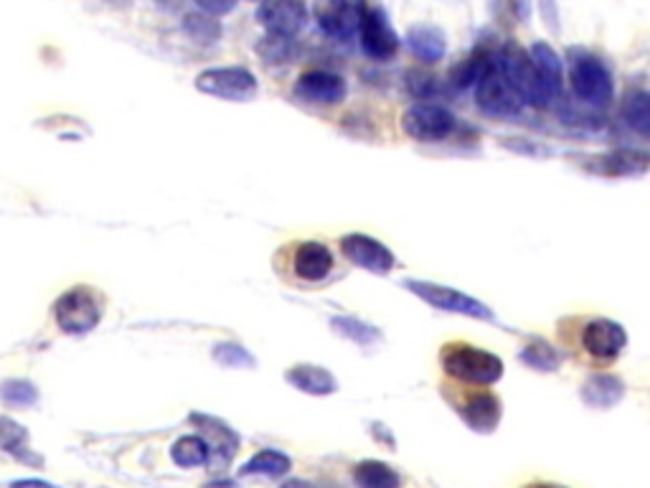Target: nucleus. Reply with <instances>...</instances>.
<instances>
[{
	"instance_id": "4",
	"label": "nucleus",
	"mask_w": 650,
	"mask_h": 488,
	"mask_svg": "<svg viewBox=\"0 0 650 488\" xmlns=\"http://www.w3.org/2000/svg\"><path fill=\"white\" fill-rule=\"evenodd\" d=\"M475 104L483 115L488 118H514L524 110V100L518 97L516 89L508 85V79L500 75L498 64H496V54H493V62L488 64V69L483 71V77L475 81Z\"/></svg>"
},
{
	"instance_id": "7",
	"label": "nucleus",
	"mask_w": 650,
	"mask_h": 488,
	"mask_svg": "<svg viewBox=\"0 0 650 488\" xmlns=\"http://www.w3.org/2000/svg\"><path fill=\"white\" fill-rule=\"evenodd\" d=\"M401 130L417 143H442L458 130V120L438 102H417L401 115Z\"/></svg>"
},
{
	"instance_id": "26",
	"label": "nucleus",
	"mask_w": 650,
	"mask_h": 488,
	"mask_svg": "<svg viewBox=\"0 0 650 488\" xmlns=\"http://www.w3.org/2000/svg\"><path fill=\"white\" fill-rule=\"evenodd\" d=\"M184 34L199 46H213L224 34L221 23L213 19V15H206L201 11H191L184 15V23H180Z\"/></svg>"
},
{
	"instance_id": "11",
	"label": "nucleus",
	"mask_w": 650,
	"mask_h": 488,
	"mask_svg": "<svg viewBox=\"0 0 650 488\" xmlns=\"http://www.w3.org/2000/svg\"><path fill=\"white\" fill-rule=\"evenodd\" d=\"M308 5L306 0H262L257 8L260 26L267 36L298 38L308 26Z\"/></svg>"
},
{
	"instance_id": "22",
	"label": "nucleus",
	"mask_w": 650,
	"mask_h": 488,
	"mask_svg": "<svg viewBox=\"0 0 650 488\" xmlns=\"http://www.w3.org/2000/svg\"><path fill=\"white\" fill-rule=\"evenodd\" d=\"M623 395H625L623 379L613 377V374H595V377H590L582 387V400L590 407H597V410L615 407L623 400Z\"/></svg>"
},
{
	"instance_id": "5",
	"label": "nucleus",
	"mask_w": 650,
	"mask_h": 488,
	"mask_svg": "<svg viewBox=\"0 0 650 488\" xmlns=\"http://www.w3.org/2000/svg\"><path fill=\"white\" fill-rule=\"evenodd\" d=\"M366 8L368 0H312V19L326 36L349 44L359 34Z\"/></svg>"
},
{
	"instance_id": "30",
	"label": "nucleus",
	"mask_w": 650,
	"mask_h": 488,
	"mask_svg": "<svg viewBox=\"0 0 650 488\" xmlns=\"http://www.w3.org/2000/svg\"><path fill=\"white\" fill-rule=\"evenodd\" d=\"M257 54L269 67H285V64H290L298 56V44H295V38L265 36L257 44Z\"/></svg>"
},
{
	"instance_id": "34",
	"label": "nucleus",
	"mask_w": 650,
	"mask_h": 488,
	"mask_svg": "<svg viewBox=\"0 0 650 488\" xmlns=\"http://www.w3.org/2000/svg\"><path fill=\"white\" fill-rule=\"evenodd\" d=\"M409 92L417 97L419 102H432V97L440 92V85H438V77L427 75L422 69H411L409 75L405 77Z\"/></svg>"
},
{
	"instance_id": "15",
	"label": "nucleus",
	"mask_w": 650,
	"mask_h": 488,
	"mask_svg": "<svg viewBox=\"0 0 650 488\" xmlns=\"http://www.w3.org/2000/svg\"><path fill=\"white\" fill-rule=\"evenodd\" d=\"M455 410L460 418L465 420L467 428H473L475 433H493L498 428L504 407L493 392H473L455 402Z\"/></svg>"
},
{
	"instance_id": "17",
	"label": "nucleus",
	"mask_w": 650,
	"mask_h": 488,
	"mask_svg": "<svg viewBox=\"0 0 650 488\" xmlns=\"http://www.w3.org/2000/svg\"><path fill=\"white\" fill-rule=\"evenodd\" d=\"M293 273L302 282H320L333 273V255L323 242H300L293 252Z\"/></svg>"
},
{
	"instance_id": "38",
	"label": "nucleus",
	"mask_w": 650,
	"mask_h": 488,
	"mask_svg": "<svg viewBox=\"0 0 650 488\" xmlns=\"http://www.w3.org/2000/svg\"><path fill=\"white\" fill-rule=\"evenodd\" d=\"M107 5H112V8H130L133 5V0H104Z\"/></svg>"
},
{
	"instance_id": "18",
	"label": "nucleus",
	"mask_w": 650,
	"mask_h": 488,
	"mask_svg": "<svg viewBox=\"0 0 650 488\" xmlns=\"http://www.w3.org/2000/svg\"><path fill=\"white\" fill-rule=\"evenodd\" d=\"M587 170L599 176H640L648 170V153L640 151H610L587 158Z\"/></svg>"
},
{
	"instance_id": "16",
	"label": "nucleus",
	"mask_w": 650,
	"mask_h": 488,
	"mask_svg": "<svg viewBox=\"0 0 650 488\" xmlns=\"http://www.w3.org/2000/svg\"><path fill=\"white\" fill-rule=\"evenodd\" d=\"M191 422L201 425L203 430V441L209 445V461L213 466H227L229 461L234 458L236 447H240V437L227 422H221L217 418H209V414H191Z\"/></svg>"
},
{
	"instance_id": "19",
	"label": "nucleus",
	"mask_w": 650,
	"mask_h": 488,
	"mask_svg": "<svg viewBox=\"0 0 650 488\" xmlns=\"http://www.w3.org/2000/svg\"><path fill=\"white\" fill-rule=\"evenodd\" d=\"M407 48L411 56L425 64H438L448 54L445 31L432 26V23H417L407 31Z\"/></svg>"
},
{
	"instance_id": "8",
	"label": "nucleus",
	"mask_w": 650,
	"mask_h": 488,
	"mask_svg": "<svg viewBox=\"0 0 650 488\" xmlns=\"http://www.w3.org/2000/svg\"><path fill=\"white\" fill-rule=\"evenodd\" d=\"M405 288L409 292H415L419 300H425L427 306L438 308V311L467 315V319H478V321L496 319L491 308L481 303L478 298L467 296V292H460L455 288H445V285L427 282V280H405Z\"/></svg>"
},
{
	"instance_id": "14",
	"label": "nucleus",
	"mask_w": 650,
	"mask_h": 488,
	"mask_svg": "<svg viewBox=\"0 0 650 488\" xmlns=\"http://www.w3.org/2000/svg\"><path fill=\"white\" fill-rule=\"evenodd\" d=\"M580 344L592 359L613 362L623 352L625 344H628V333H625L620 323L610 319H595L584 323Z\"/></svg>"
},
{
	"instance_id": "9",
	"label": "nucleus",
	"mask_w": 650,
	"mask_h": 488,
	"mask_svg": "<svg viewBox=\"0 0 650 488\" xmlns=\"http://www.w3.org/2000/svg\"><path fill=\"white\" fill-rule=\"evenodd\" d=\"M196 89L201 95L217 97L227 102H250L257 97V77L244 67H217L206 69L196 77Z\"/></svg>"
},
{
	"instance_id": "29",
	"label": "nucleus",
	"mask_w": 650,
	"mask_h": 488,
	"mask_svg": "<svg viewBox=\"0 0 650 488\" xmlns=\"http://www.w3.org/2000/svg\"><path fill=\"white\" fill-rule=\"evenodd\" d=\"M331 325L335 333H341L343 339H349L359 346H372L382 339V331L376 325L353 319V315H335V319H331Z\"/></svg>"
},
{
	"instance_id": "20",
	"label": "nucleus",
	"mask_w": 650,
	"mask_h": 488,
	"mask_svg": "<svg viewBox=\"0 0 650 488\" xmlns=\"http://www.w3.org/2000/svg\"><path fill=\"white\" fill-rule=\"evenodd\" d=\"M285 379L290 381L295 389H300V392L312 395V397L333 395L335 389H339V381H335L331 371L323 369V366H312V364L293 366V369L285 374Z\"/></svg>"
},
{
	"instance_id": "40",
	"label": "nucleus",
	"mask_w": 650,
	"mask_h": 488,
	"mask_svg": "<svg viewBox=\"0 0 650 488\" xmlns=\"http://www.w3.org/2000/svg\"><path fill=\"white\" fill-rule=\"evenodd\" d=\"M529 488H562V486H549V484H539V486H529Z\"/></svg>"
},
{
	"instance_id": "35",
	"label": "nucleus",
	"mask_w": 650,
	"mask_h": 488,
	"mask_svg": "<svg viewBox=\"0 0 650 488\" xmlns=\"http://www.w3.org/2000/svg\"><path fill=\"white\" fill-rule=\"evenodd\" d=\"M194 3L201 13L213 15V19H219V15H229L236 8V0H194Z\"/></svg>"
},
{
	"instance_id": "10",
	"label": "nucleus",
	"mask_w": 650,
	"mask_h": 488,
	"mask_svg": "<svg viewBox=\"0 0 650 488\" xmlns=\"http://www.w3.org/2000/svg\"><path fill=\"white\" fill-rule=\"evenodd\" d=\"M359 41L361 52H364L368 59L374 62H392L394 56L399 54V34L394 31L389 15H386L384 8L368 3L364 19H361L359 26Z\"/></svg>"
},
{
	"instance_id": "25",
	"label": "nucleus",
	"mask_w": 650,
	"mask_h": 488,
	"mask_svg": "<svg viewBox=\"0 0 650 488\" xmlns=\"http://www.w3.org/2000/svg\"><path fill=\"white\" fill-rule=\"evenodd\" d=\"M290 458H287L285 453L273 451V447H267V451H260L254 453L250 461L244 463L240 468V476H265V478H279L285 476L287 470H290Z\"/></svg>"
},
{
	"instance_id": "41",
	"label": "nucleus",
	"mask_w": 650,
	"mask_h": 488,
	"mask_svg": "<svg viewBox=\"0 0 650 488\" xmlns=\"http://www.w3.org/2000/svg\"><path fill=\"white\" fill-rule=\"evenodd\" d=\"M158 5H173V0H155Z\"/></svg>"
},
{
	"instance_id": "31",
	"label": "nucleus",
	"mask_w": 650,
	"mask_h": 488,
	"mask_svg": "<svg viewBox=\"0 0 650 488\" xmlns=\"http://www.w3.org/2000/svg\"><path fill=\"white\" fill-rule=\"evenodd\" d=\"M521 362L529 364L531 369L554 371L557 366L562 364V354H559L551 344H547V341H533V344H526V348L521 352Z\"/></svg>"
},
{
	"instance_id": "33",
	"label": "nucleus",
	"mask_w": 650,
	"mask_h": 488,
	"mask_svg": "<svg viewBox=\"0 0 650 488\" xmlns=\"http://www.w3.org/2000/svg\"><path fill=\"white\" fill-rule=\"evenodd\" d=\"M0 397H3V400L11 407H31L38 400V392L31 381L13 379V381H5V385L0 387Z\"/></svg>"
},
{
	"instance_id": "6",
	"label": "nucleus",
	"mask_w": 650,
	"mask_h": 488,
	"mask_svg": "<svg viewBox=\"0 0 650 488\" xmlns=\"http://www.w3.org/2000/svg\"><path fill=\"white\" fill-rule=\"evenodd\" d=\"M533 67V104L531 108H549L562 97L564 89V62L547 41H537L529 48Z\"/></svg>"
},
{
	"instance_id": "32",
	"label": "nucleus",
	"mask_w": 650,
	"mask_h": 488,
	"mask_svg": "<svg viewBox=\"0 0 650 488\" xmlns=\"http://www.w3.org/2000/svg\"><path fill=\"white\" fill-rule=\"evenodd\" d=\"M213 359L221 366H229V369H252L257 364L254 356L242 344H234V341H221V344L213 346Z\"/></svg>"
},
{
	"instance_id": "3",
	"label": "nucleus",
	"mask_w": 650,
	"mask_h": 488,
	"mask_svg": "<svg viewBox=\"0 0 650 488\" xmlns=\"http://www.w3.org/2000/svg\"><path fill=\"white\" fill-rule=\"evenodd\" d=\"M54 319L56 325L64 333L71 336H81L97 329V323L102 319V298L100 292L87 288V285H77L64 292V296L54 303Z\"/></svg>"
},
{
	"instance_id": "12",
	"label": "nucleus",
	"mask_w": 650,
	"mask_h": 488,
	"mask_svg": "<svg viewBox=\"0 0 650 488\" xmlns=\"http://www.w3.org/2000/svg\"><path fill=\"white\" fill-rule=\"evenodd\" d=\"M293 92L300 102L312 104V108H335V104L345 100L349 87H345V79L335 75V71L308 69L295 81Z\"/></svg>"
},
{
	"instance_id": "28",
	"label": "nucleus",
	"mask_w": 650,
	"mask_h": 488,
	"mask_svg": "<svg viewBox=\"0 0 650 488\" xmlns=\"http://www.w3.org/2000/svg\"><path fill=\"white\" fill-rule=\"evenodd\" d=\"M623 120L628 122L636 133L648 137V133H650V97H648L646 89H636V92H630L628 97H625Z\"/></svg>"
},
{
	"instance_id": "1",
	"label": "nucleus",
	"mask_w": 650,
	"mask_h": 488,
	"mask_svg": "<svg viewBox=\"0 0 650 488\" xmlns=\"http://www.w3.org/2000/svg\"><path fill=\"white\" fill-rule=\"evenodd\" d=\"M570 87L574 97L592 110H605L615 100V79L605 59L587 48L570 52Z\"/></svg>"
},
{
	"instance_id": "27",
	"label": "nucleus",
	"mask_w": 650,
	"mask_h": 488,
	"mask_svg": "<svg viewBox=\"0 0 650 488\" xmlns=\"http://www.w3.org/2000/svg\"><path fill=\"white\" fill-rule=\"evenodd\" d=\"M170 458L178 468H199L209 463V445L199 435H186L173 443Z\"/></svg>"
},
{
	"instance_id": "36",
	"label": "nucleus",
	"mask_w": 650,
	"mask_h": 488,
	"mask_svg": "<svg viewBox=\"0 0 650 488\" xmlns=\"http://www.w3.org/2000/svg\"><path fill=\"white\" fill-rule=\"evenodd\" d=\"M11 488H56L54 484H46V481H13Z\"/></svg>"
},
{
	"instance_id": "37",
	"label": "nucleus",
	"mask_w": 650,
	"mask_h": 488,
	"mask_svg": "<svg viewBox=\"0 0 650 488\" xmlns=\"http://www.w3.org/2000/svg\"><path fill=\"white\" fill-rule=\"evenodd\" d=\"M279 488H316V486L308 481H300V478H293V481H285Z\"/></svg>"
},
{
	"instance_id": "21",
	"label": "nucleus",
	"mask_w": 650,
	"mask_h": 488,
	"mask_svg": "<svg viewBox=\"0 0 650 488\" xmlns=\"http://www.w3.org/2000/svg\"><path fill=\"white\" fill-rule=\"evenodd\" d=\"M493 54H496V46H485V44L475 46L465 59H460L455 67L450 69L448 85H452L455 89L475 87V81L483 77V71L488 69V64L493 62Z\"/></svg>"
},
{
	"instance_id": "23",
	"label": "nucleus",
	"mask_w": 650,
	"mask_h": 488,
	"mask_svg": "<svg viewBox=\"0 0 650 488\" xmlns=\"http://www.w3.org/2000/svg\"><path fill=\"white\" fill-rule=\"evenodd\" d=\"M353 484L359 488H399L401 476L382 461H361L353 468Z\"/></svg>"
},
{
	"instance_id": "2",
	"label": "nucleus",
	"mask_w": 650,
	"mask_h": 488,
	"mask_svg": "<svg viewBox=\"0 0 650 488\" xmlns=\"http://www.w3.org/2000/svg\"><path fill=\"white\" fill-rule=\"evenodd\" d=\"M440 362L448 377L463 381V385L491 387L504 377V362L496 354L483 352V348L473 344H463V341L445 344Z\"/></svg>"
},
{
	"instance_id": "13",
	"label": "nucleus",
	"mask_w": 650,
	"mask_h": 488,
	"mask_svg": "<svg viewBox=\"0 0 650 488\" xmlns=\"http://www.w3.org/2000/svg\"><path fill=\"white\" fill-rule=\"evenodd\" d=\"M341 249L353 265L364 267V270L374 275H389L397 267L394 252L378 240L368 237V234H349V237L341 240Z\"/></svg>"
},
{
	"instance_id": "42",
	"label": "nucleus",
	"mask_w": 650,
	"mask_h": 488,
	"mask_svg": "<svg viewBox=\"0 0 650 488\" xmlns=\"http://www.w3.org/2000/svg\"><path fill=\"white\" fill-rule=\"evenodd\" d=\"M257 3H262V0H257Z\"/></svg>"
},
{
	"instance_id": "39",
	"label": "nucleus",
	"mask_w": 650,
	"mask_h": 488,
	"mask_svg": "<svg viewBox=\"0 0 650 488\" xmlns=\"http://www.w3.org/2000/svg\"><path fill=\"white\" fill-rule=\"evenodd\" d=\"M206 488H234L232 484H211V486H206Z\"/></svg>"
},
{
	"instance_id": "24",
	"label": "nucleus",
	"mask_w": 650,
	"mask_h": 488,
	"mask_svg": "<svg viewBox=\"0 0 650 488\" xmlns=\"http://www.w3.org/2000/svg\"><path fill=\"white\" fill-rule=\"evenodd\" d=\"M0 451L11 453L13 458L23 463H36V466H41V458H36L29 447L26 428L13 422L11 418H0Z\"/></svg>"
}]
</instances>
